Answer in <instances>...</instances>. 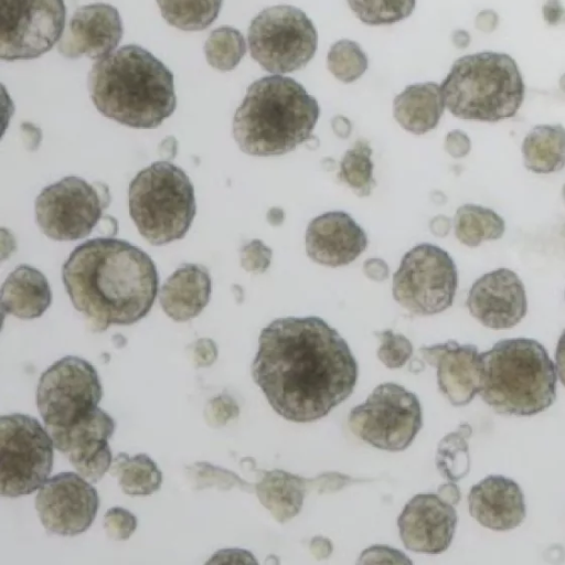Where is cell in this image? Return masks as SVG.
Instances as JSON below:
<instances>
[{"instance_id":"obj_1","label":"cell","mask_w":565,"mask_h":565,"mask_svg":"<svg viewBox=\"0 0 565 565\" xmlns=\"http://www.w3.org/2000/svg\"><path fill=\"white\" fill-rule=\"evenodd\" d=\"M252 375L276 413L309 423L352 393L358 364L347 341L323 319L286 317L262 330Z\"/></svg>"},{"instance_id":"obj_2","label":"cell","mask_w":565,"mask_h":565,"mask_svg":"<svg viewBox=\"0 0 565 565\" xmlns=\"http://www.w3.org/2000/svg\"><path fill=\"white\" fill-rule=\"evenodd\" d=\"M62 279L74 308L95 332L146 317L159 284L151 257L113 237L88 239L74 248L62 267Z\"/></svg>"},{"instance_id":"obj_3","label":"cell","mask_w":565,"mask_h":565,"mask_svg":"<svg viewBox=\"0 0 565 565\" xmlns=\"http://www.w3.org/2000/svg\"><path fill=\"white\" fill-rule=\"evenodd\" d=\"M87 86L104 116L132 128H156L177 106L173 74L136 44L98 60L88 74Z\"/></svg>"},{"instance_id":"obj_4","label":"cell","mask_w":565,"mask_h":565,"mask_svg":"<svg viewBox=\"0 0 565 565\" xmlns=\"http://www.w3.org/2000/svg\"><path fill=\"white\" fill-rule=\"evenodd\" d=\"M320 108L291 77L275 74L252 83L233 118V136L250 156L274 157L311 138Z\"/></svg>"},{"instance_id":"obj_5","label":"cell","mask_w":565,"mask_h":565,"mask_svg":"<svg viewBox=\"0 0 565 565\" xmlns=\"http://www.w3.org/2000/svg\"><path fill=\"white\" fill-rule=\"evenodd\" d=\"M481 398L497 413L532 416L556 398V370L545 348L534 339L498 341L481 353Z\"/></svg>"},{"instance_id":"obj_6","label":"cell","mask_w":565,"mask_h":565,"mask_svg":"<svg viewBox=\"0 0 565 565\" xmlns=\"http://www.w3.org/2000/svg\"><path fill=\"white\" fill-rule=\"evenodd\" d=\"M440 88L454 116L489 122L513 117L525 93L516 62L492 51L459 57Z\"/></svg>"},{"instance_id":"obj_7","label":"cell","mask_w":565,"mask_h":565,"mask_svg":"<svg viewBox=\"0 0 565 565\" xmlns=\"http://www.w3.org/2000/svg\"><path fill=\"white\" fill-rule=\"evenodd\" d=\"M196 211L194 188L186 173L169 161L139 171L129 184V213L141 236L152 245L181 239Z\"/></svg>"},{"instance_id":"obj_8","label":"cell","mask_w":565,"mask_h":565,"mask_svg":"<svg viewBox=\"0 0 565 565\" xmlns=\"http://www.w3.org/2000/svg\"><path fill=\"white\" fill-rule=\"evenodd\" d=\"M54 444L47 429L30 415L13 413L0 418L1 495H28L49 479Z\"/></svg>"},{"instance_id":"obj_9","label":"cell","mask_w":565,"mask_h":565,"mask_svg":"<svg viewBox=\"0 0 565 565\" xmlns=\"http://www.w3.org/2000/svg\"><path fill=\"white\" fill-rule=\"evenodd\" d=\"M248 45L252 57L267 72L285 74L306 66L318 46L312 21L292 6H274L250 22Z\"/></svg>"},{"instance_id":"obj_10","label":"cell","mask_w":565,"mask_h":565,"mask_svg":"<svg viewBox=\"0 0 565 565\" xmlns=\"http://www.w3.org/2000/svg\"><path fill=\"white\" fill-rule=\"evenodd\" d=\"M102 397L97 371L75 355H66L49 366L36 387V406L47 431L78 423L98 407Z\"/></svg>"},{"instance_id":"obj_11","label":"cell","mask_w":565,"mask_h":565,"mask_svg":"<svg viewBox=\"0 0 565 565\" xmlns=\"http://www.w3.org/2000/svg\"><path fill=\"white\" fill-rule=\"evenodd\" d=\"M458 286L454 259L443 248L422 243L411 248L393 275L392 294L406 310L431 316L448 309Z\"/></svg>"},{"instance_id":"obj_12","label":"cell","mask_w":565,"mask_h":565,"mask_svg":"<svg viewBox=\"0 0 565 565\" xmlns=\"http://www.w3.org/2000/svg\"><path fill=\"white\" fill-rule=\"evenodd\" d=\"M423 424L417 396L396 383H382L349 414L352 433L369 445L387 451L406 449Z\"/></svg>"},{"instance_id":"obj_13","label":"cell","mask_w":565,"mask_h":565,"mask_svg":"<svg viewBox=\"0 0 565 565\" xmlns=\"http://www.w3.org/2000/svg\"><path fill=\"white\" fill-rule=\"evenodd\" d=\"M110 202L103 183L90 184L65 177L44 188L35 200L36 222L44 235L55 241H75L92 233Z\"/></svg>"},{"instance_id":"obj_14","label":"cell","mask_w":565,"mask_h":565,"mask_svg":"<svg viewBox=\"0 0 565 565\" xmlns=\"http://www.w3.org/2000/svg\"><path fill=\"white\" fill-rule=\"evenodd\" d=\"M63 0H0V57L30 60L50 51L65 29Z\"/></svg>"},{"instance_id":"obj_15","label":"cell","mask_w":565,"mask_h":565,"mask_svg":"<svg viewBox=\"0 0 565 565\" xmlns=\"http://www.w3.org/2000/svg\"><path fill=\"white\" fill-rule=\"evenodd\" d=\"M35 509L46 531L62 536L78 535L92 525L99 509L96 489L75 472L49 478L35 497Z\"/></svg>"},{"instance_id":"obj_16","label":"cell","mask_w":565,"mask_h":565,"mask_svg":"<svg viewBox=\"0 0 565 565\" xmlns=\"http://www.w3.org/2000/svg\"><path fill=\"white\" fill-rule=\"evenodd\" d=\"M115 428L113 417L97 407L73 426L49 434L55 448L67 456L76 472L96 483L109 471L113 455L108 439Z\"/></svg>"},{"instance_id":"obj_17","label":"cell","mask_w":565,"mask_h":565,"mask_svg":"<svg viewBox=\"0 0 565 565\" xmlns=\"http://www.w3.org/2000/svg\"><path fill=\"white\" fill-rule=\"evenodd\" d=\"M452 504L437 493H418L404 507L397 519L401 540L407 550L439 554L452 542L457 526Z\"/></svg>"},{"instance_id":"obj_18","label":"cell","mask_w":565,"mask_h":565,"mask_svg":"<svg viewBox=\"0 0 565 565\" xmlns=\"http://www.w3.org/2000/svg\"><path fill=\"white\" fill-rule=\"evenodd\" d=\"M467 307L471 316L487 328H512L527 311L524 285L511 269H494L473 282Z\"/></svg>"},{"instance_id":"obj_19","label":"cell","mask_w":565,"mask_h":565,"mask_svg":"<svg viewBox=\"0 0 565 565\" xmlns=\"http://www.w3.org/2000/svg\"><path fill=\"white\" fill-rule=\"evenodd\" d=\"M122 36L118 10L107 3L78 8L58 42V52L70 58L87 56L100 60L117 47Z\"/></svg>"},{"instance_id":"obj_20","label":"cell","mask_w":565,"mask_h":565,"mask_svg":"<svg viewBox=\"0 0 565 565\" xmlns=\"http://www.w3.org/2000/svg\"><path fill=\"white\" fill-rule=\"evenodd\" d=\"M419 352L437 369L438 387L454 406L467 405L480 392L483 364L476 345L449 340L422 347Z\"/></svg>"},{"instance_id":"obj_21","label":"cell","mask_w":565,"mask_h":565,"mask_svg":"<svg viewBox=\"0 0 565 565\" xmlns=\"http://www.w3.org/2000/svg\"><path fill=\"white\" fill-rule=\"evenodd\" d=\"M367 245L364 230L345 212H326L312 218L305 235L306 253L329 267L352 263Z\"/></svg>"},{"instance_id":"obj_22","label":"cell","mask_w":565,"mask_h":565,"mask_svg":"<svg viewBox=\"0 0 565 565\" xmlns=\"http://www.w3.org/2000/svg\"><path fill=\"white\" fill-rule=\"evenodd\" d=\"M470 515L482 526L509 531L525 518L524 494L512 479L490 475L472 486L468 494Z\"/></svg>"},{"instance_id":"obj_23","label":"cell","mask_w":565,"mask_h":565,"mask_svg":"<svg viewBox=\"0 0 565 565\" xmlns=\"http://www.w3.org/2000/svg\"><path fill=\"white\" fill-rule=\"evenodd\" d=\"M211 292L209 270L200 264H183L162 285L159 301L168 317L183 322L202 312Z\"/></svg>"},{"instance_id":"obj_24","label":"cell","mask_w":565,"mask_h":565,"mask_svg":"<svg viewBox=\"0 0 565 565\" xmlns=\"http://www.w3.org/2000/svg\"><path fill=\"white\" fill-rule=\"evenodd\" d=\"M51 302L52 292L46 277L32 266H18L2 284L3 313L20 319H35L47 310Z\"/></svg>"},{"instance_id":"obj_25","label":"cell","mask_w":565,"mask_h":565,"mask_svg":"<svg viewBox=\"0 0 565 565\" xmlns=\"http://www.w3.org/2000/svg\"><path fill=\"white\" fill-rule=\"evenodd\" d=\"M440 85L434 82L407 86L393 102V114L405 130L424 135L434 129L444 114Z\"/></svg>"},{"instance_id":"obj_26","label":"cell","mask_w":565,"mask_h":565,"mask_svg":"<svg viewBox=\"0 0 565 565\" xmlns=\"http://www.w3.org/2000/svg\"><path fill=\"white\" fill-rule=\"evenodd\" d=\"M256 471L260 475L255 483L259 502L280 523L295 518L302 508L306 493L311 490L309 478L282 469Z\"/></svg>"},{"instance_id":"obj_27","label":"cell","mask_w":565,"mask_h":565,"mask_svg":"<svg viewBox=\"0 0 565 565\" xmlns=\"http://www.w3.org/2000/svg\"><path fill=\"white\" fill-rule=\"evenodd\" d=\"M524 166L534 173H552L565 167V128L561 124L535 126L522 143Z\"/></svg>"},{"instance_id":"obj_28","label":"cell","mask_w":565,"mask_h":565,"mask_svg":"<svg viewBox=\"0 0 565 565\" xmlns=\"http://www.w3.org/2000/svg\"><path fill=\"white\" fill-rule=\"evenodd\" d=\"M109 473L117 478L121 491L129 497H148L158 491L162 483V472L146 454L130 457L119 452L113 458Z\"/></svg>"},{"instance_id":"obj_29","label":"cell","mask_w":565,"mask_h":565,"mask_svg":"<svg viewBox=\"0 0 565 565\" xmlns=\"http://www.w3.org/2000/svg\"><path fill=\"white\" fill-rule=\"evenodd\" d=\"M454 226L457 239L469 247L499 239L505 231L504 220L497 212L478 204L461 205L455 214Z\"/></svg>"},{"instance_id":"obj_30","label":"cell","mask_w":565,"mask_h":565,"mask_svg":"<svg viewBox=\"0 0 565 565\" xmlns=\"http://www.w3.org/2000/svg\"><path fill=\"white\" fill-rule=\"evenodd\" d=\"M164 20L181 30L206 29L217 18L223 0H156Z\"/></svg>"},{"instance_id":"obj_31","label":"cell","mask_w":565,"mask_h":565,"mask_svg":"<svg viewBox=\"0 0 565 565\" xmlns=\"http://www.w3.org/2000/svg\"><path fill=\"white\" fill-rule=\"evenodd\" d=\"M472 428L460 424L456 430L447 434L438 444L436 467L448 481L457 482L465 478L470 470L468 439Z\"/></svg>"},{"instance_id":"obj_32","label":"cell","mask_w":565,"mask_h":565,"mask_svg":"<svg viewBox=\"0 0 565 565\" xmlns=\"http://www.w3.org/2000/svg\"><path fill=\"white\" fill-rule=\"evenodd\" d=\"M372 149L367 141L358 140L347 150L341 162L338 178L358 196L371 194L376 182L373 177Z\"/></svg>"},{"instance_id":"obj_33","label":"cell","mask_w":565,"mask_h":565,"mask_svg":"<svg viewBox=\"0 0 565 565\" xmlns=\"http://www.w3.org/2000/svg\"><path fill=\"white\" fill-rule=\"evenodd\" d=\"M207 63L218 71L234 70L246 53L243 34L235 28L221 26L213 30L204 44Z\"/></svg>"},{"instance_id":"obj_34","label":"cell","mask_w":565,"mask_h":565,"mask_svg":"<svg viewBox=\"0 0 565 565\" xmlns=\"http://www.w3.org/2000/svg\"><path fill=\"white\" fill-rule=\"evenodd\" d=\"M354 14L370 25L392 24L408 18L416 0H347Z\"/></svg>"},{"instance_id":"obj_35","label":"cell","mask_w":565,"mask_h":565,"mask_svg":"<svg viewBox=\"0 0 565 565\" xmlns=\"http://www.w3.org/2000/svg\"><path fill=\"white\" fill-rule=\"evenodd\" d=\"M329 71L343 83L360 78L367 68V57L361 46L351 40L337 41L327 56Z\"/></svg>"},{"instance_id":"obj_36","label":"cell","mask_w":565,"mask_h":565,"mask_svg":"<svg viewBox=\"0 0 565 565\" xmlns=\"http://www.w3.org/2000/svg\"><path fill=\"white\" fill-rule=\"evenodd\" d=\"M186 477L195 490L215 488L226 491L238 488L247 492L255 491V483H249L235 472L206 461H196L188 466Z\"/></svg>"},{"instance_id":"obj_37","label":"cell","mask_w":565,"mask_h":565,"mask_svg":"<svg viewBox=\"0 0 565 565\" xmlns=\"http://www.w3.org/2000/svg\"><path fill=\"white\" fill-rule=\"evenodd\" d=\"M375 335L381 341L377 356L386 367H402L411 359L413 344L405 335L392 330H383Z\"/></svg>"},{"instance_id":"obj_38","label":"cell","mask_w":565,"mask_h":565,"mask_svg":"<svg viewBox=\"0 0 565 565\" xmlns=\"http://www.w3.org/2000/svg\"><path fill=\"white\" fill-rule=\"evenodd\" d=\"M137 524L136 515L120 507L108 509L104 515L105 532L113 541L128 540L135 533Z\"/></svg>"},{"instance_id":"obj_39","label":"cell","mask_w":565,"mask_h":565,"mask_svg":"<svg viewBox=\"0 0 565 565\" xmlns=\"http://www.w3.org/2000/svg\"><path fill=\"white\" fill-rule=\"evenodd\" d=\"M203 414L205 422L211 427L218 428L236 418L239 414V407L233 396L223 392L206 403Z\"/></svg>"},{"instance_id":"obj_40","label":"cell","mask_w":565,"mask_h":565,"mask_svg":"<svg viewBox=\"0 0 565 565\" xmlns=\"http://www.w3.org/2000/svg\"><path fill=\"white\" fill-rule=\"evenodd\" d=\"M273 252L260 239H253L245 244L239 252L242 267L253 274H263L270 266Z\"/></svg>"},{"instance_id":"obj_41","label":"cell","mask_w":565,"mask_h":565,"mask_svg":"<svg viewBox=\"0 0 565 565\" xmlns=\"http://www.w3.org/2000/svg\"><path fill=\"white\" fill-rule=\"evenodd\" d=\"M359 564H412L402 552L387 545H372L365 548L358 559Z\"/></svg>"},{"instance_id":"obj_42","label":"cell","mask_w":565,"mask_h":565,"mask_svg":"<svg viewBox=\"0 0 565 565\" xmlns=\"http://www.w3.org/2000/svg\"><path fill=\"white\" fill-rule=\"evenodd\" d=\"M188 353L194 366L207 367L216 361L218 350L212 339L201 338L188 347Z\"/></svg>"},{"instance_id":"obj_43","label":"cell","mask_w":565,"mask_h":565,"mask_svg":"<svg viewBox=\"0 0 565 565\" xmlns=\"http://www.w3.org/2000/svg\"><path fill=\"white\" fill-rule=\"evenodd\" d=\"M309 480L311 490H317L319 493L335 492L355 481L350 476L335 471L323 472Z\"/></svg>"},{"instance_id":"obj_44","label":"cell","mask_w":565,"mask_h":565,"mask_svg":"<svg viewBox=\"0 0 565 565\" xmlns=\"http://www.w3.org/2000/svg\"><path fill=\"white\" fill-rule=\"evenodd\" d=\"M445 149L452 158H463L470 152L471 141L466 132L455 129L447 134Z\"/></svg>"},{"instance_id":"obj_45","label":"cell","mask_w":565,"mask_h":565,"mask_svg":"<svg viewBox=\"0 0 565 565\" xmlns=\"http://www.w3.org/2000/svg\"><path fill=\"white\" fill-rule=\"evenodd\" d=\"M207 563L256 564L254 555L242 548H225L217 551Z\"/></svg>"},{"instance_id":"obj_46","label":"cell","mask_w":565,"mask_h":565,"mask_svg":"<svg viewBox=\"0 0 565 565\" xmlns=\"http://www.w3.org/2000/svg\"><path fill=\"white\" fill-rule=\"evenodd\" d=\"M363 273L373 281H383L388 277L390 268L381 258H369L363 263Z\"/></svg>"},{"instance_id":"obj_47","label":"cell","mask_w":565,"mask_h":565,"mask_svg":"<svg viewBox=\"0 0 565 565\" xmlns=\"http://www.w3.org/2000/svg\"><path fill=\"white\" fill-rule=\"evenodd\" d=\"M543 15L551 25L565 22V9L558 0H547L543 6Z\"/></svg>"},{"instance_id":"obj_48","label":"cell","mask_w":565,"mask_h":565,"mask_svg":"<svg viewBox=\"0 0 565 565\" xmlns=\"http://www.w3.org/2000/svg\"><path fill=\"white\" fill-rule=\"evenodd\" d=\"M309 548L317 559H324L331 555L333 545L328 537L318 535L311 539Z\"/></svg>"},{"instance_id":"obj_49","label":"cell","mask_w":565,"mask_h":565,"mask_svg":"<svg viewBox=\"0 0 565 565\" xmlns=\"http://www.w3.org/2000/svg\"><path fill=\"white\" fill-rule=\"evenodd\" d=\"M499 22L497 12L491 9L482 10L478 13L475 24L482 32L490 33L495 30Z\"/></svg>"},{"instance_id":"obj_50","label":"cell","mask_w":565,"mask_h":565,"mask_svg":"<svg viewBox=\"0 0 565 565\" xmlns=\"http://www.w3.org/2000/svg\"><path fill=\"white\" fill-rule=\"evenodd\" d=\"M437 494L446 502L456 505L460 501V490L456 482L448 481L439 486Z\"/></svg>"},{"instance_id":"obj_51","label":"cell","mask_w":565,"mask_h":565,"mask_svg":"<svg viewBox=\"0 0 565 565\" xmlns=\"http://www.w3.org/2000/svg\"><path fill=\"white\" fill-rule=\"evenodd\" d=\"M556 371L561 382L565 385V330L561 334L555 350Z\"/></svg>"},{"instance_id":"obj_52","label":"cell","mask_w":565,"mask_h":565,"mask_svg":"<svg viewBox=\"0 0 565 565\" xmlns=\"http://www.w3.org/2000/svg\"><path fill=\"white\" fill-rule=\"evenodd\" d=\"M451 227V221L448 216L437 215L434 216L429 222L430 232L438 237L446 236Z\"/></svg>"},{"instance_id":"obj_53","label":"cell","mask_w":565,"mask_h":565,"mask_svg":"<svg viewBox=\"0 0 565 565\" xmlns=\"http://www.w3.org/2000/svg\"><path fill=\"white\" fill-rule=\"evenodd\" d=\"M22 132L24 139H26L25 145L30 149H36L41 141V131L38 127L30 122L22 124Z\"/></svg>"},{"instance_id":"obj_54","label":"cell","mask_w":565,"mask_h":565,"mask_svg":"<svg viewBox=\"0 0 565 565\" xmlns=\"http://www.w3.org/2000/svg\"><path fill=\"white\" fill-rule=\"evenodd\" d=\"M331 127H332L333 132L339 138H342V139L348 138L352 130L350 120L347 117L341 116V115H338L332 118Z\"/></svg>"},{"instance_id":"obj_55","label":"cell","mask_w":565,"mask_h":565,"mask_svg":"<svg viewBox=\"0 0 565 565\" xmlns=\"http://www.w3.org/2000/svg\"><path fill=\"white\" fill-rule=\"evenodd\" d=\"M266 218L270 225L279 226L285 220V212L281 207L274 206L268 210Z\"/></svg>"},{"instance_id":"obj_56","label":"cell","mask_w":565,"mask_h":565,"mask_svg":"<svg viewBox=\"0 0 565 565\" xmlns=\"http://www.w3.org/2000/svg\"><path fill=\"white\" fill-rule=\"evenodd\" d=\"M452 42L459 49H465L470 42L469 33L463 30H456L452 33Z\"/></svg>"},{"instance_id":"obj_57","label":"cell","mask_w":565,"mask_h":565,"mask_svg":"<svg viewBox=\"0 0 565 565\" xmlns=\"http://www.w3.org/2000/svg\"><path fill=\"white\" fill-rule=\"evenodd\" d=\"M559 87L565 93V73L562 75L559 79Z\"/></svg>"},{"instance_id":"obj_58","label":"cell","mask_w":565,"mask_h":565,"mask_svg":"<svg viewBox=\"0 0 565 565\" xmlns=\"http://www.w3.org/2000/svg\"><path fill=\"white\" fill-rule=\"evenodd\" d=\"M562 195H563V199L565 201V184L563 185Z\"/></svg>"}]
</instances>
